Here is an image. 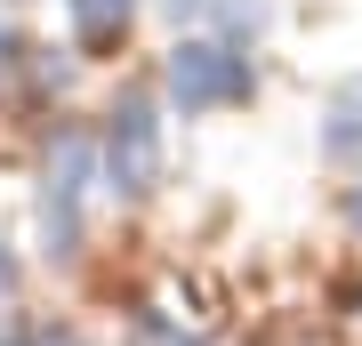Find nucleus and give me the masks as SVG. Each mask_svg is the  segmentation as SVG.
<instances>
[{
    "mask_svg": "<svg viewBox=\"0 0 362 346\" xmlns=\"http://www.w3.org/2000/svg\"><path fill=\"white\" fill-rule=\"evenodd\" d=\"M161 81H169V105H177L185 121L218 113V105H250V89H258V73H250V57L233 49V40H177Z\"/></svg>",
    "mask_w": 362,
    "mask_h": 346,
    "instance_id": "f257e3e1",
    "label": "nucleus"
},
{
    "mask_svg": "<svg viewBox=\"0 0 362 346\" xmlns=\"http://www.w3.org/2000/svg\"><path fill=\"white\" fill-rule=\"evenodd\" d=\"M97 178V145L89 137H57L49 169H40V258L73 266L81 258V193Z\"/></svg>",
    "mask_w": 362,
    "mask_h": 346,
    "instance_id": "f03ea898",
    "label": "nucleus"
},
{
    "mask_svg": "<svg viewBox=\"0 0 362 346\" xmlns=\"http://www.w3.org/2000/svg\"><path fill=\"white\" fill-rule=\"evenodd\" d=\"M153 178H161V121H153V97L129 89L105 121V185L137 202V193H153Z\"/></svg>",
    "mask_w": 362,
    "mask_h": 346,
    "instance_id": "7ed1b4c3",
    "label": "nucleus"
},
{
    "mask_svg": "<svg viewBox=\"0 0 362 346\" xmlns=\"http://www.w3.org/2000/svg\"><path fill=\"white\" fill-rule=\"evenodd\" d=\"M129 16H137V0H65V25H73L81 57L121 49V40H129Z\"/></svg>",
    "mask_w": 362,
    "mask_h": 346,
    "instance_id": "20e7f679",
    "label": "nucleus"
},
{
    "mask_svg": "<svg viewBox=\"0 0 362 346\" xmlns=\"http://www.w3.org/2000/svg\"><path fill=\"white\" fill-rule=\"evenodd\" d=\"M322 154H330V161L362 154V81H338V89H330V113H322Z\"/></svg>",
    "mask_w": 362,
    "mask_h": 346,
    "instance_id": "39448f33",
    "label": "nucleus"
},
{
    "mask_svg": "<svg viewBox=\"0 0 362 346\" xmlns=\"http://www.w3.org/2000/svg\"><path fill=\"white\" fill-rule=\"evenodd\" d=\"M0 346H81V338L57 330V322H8V330H0Z\"/></svg>",
    "mask_w": 362,
    "mask_h": 346,
    "instance_id": "423d86ee",
    "label": "nucleus"
},
{
    "mask_svg": "<svg viewBox=\"0 0 362 346\" xmlns=\"http://www.w3.org/2000/svg\"><path fill=\"white\" fill-rule=\"evenodd\" d=\"M25 73V40H16V25H0V89Z\"/></svg>",
    "mask_w": 362,
    "mask_h": 346,
    "instance_id": "0eeeda50",
    "label": "nucleus"
},
{
    "mask_svg": "<svg viewBox=\"0 0 362 346\" xmlns=\"http://www.w3.org/2000/svg\"><path fill=\"white\" fill-rule=\"evenodd\" d=\"M8 298H16V258L0 250V306H8Z\"/></svg>",
    "mask_w": 362,
    "mask_h": 346,
    "instance_id": "6e6552de",
    "label": "nucleus"
},
{
    "mask_svg": "<svg viewBox=\"0 0 362 346\" xmlns=\"http://www.w3.org/2000/svg\"><path fill=\"white\" fill-rule=\"evenodd\" d=\"M161 8H169V16H209L218 0H161Z\"/></svg>",
    "mask_w": 362,
    "mask_h": 346,
    "instance_id": "1a4fd4ad",
    "label": "nucleus"
},
{
    "mask_svg": "<svg viewBox=\"0 0 362 346\" xmlns=\"http://www.w3.org/2000/svg\"><path fill=\"white\" fill-rule=\"evenodd\" d=\"M346 218H354V233H362V185H354V193H346Z\"/></svg>",
    "mask_w": 362,
    "mask_h": 346,
    "instance_id": "9d476101",
    "label": "nucleus"
}]
</instances>
